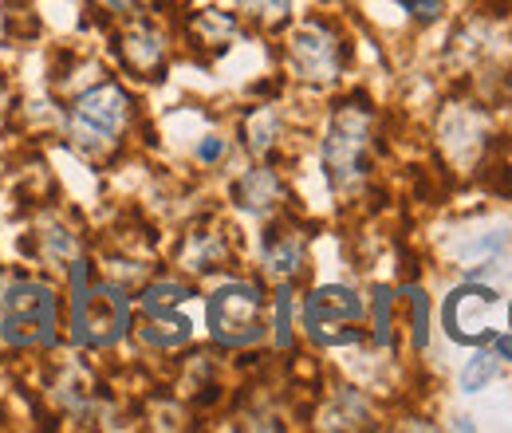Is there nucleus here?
<instances>
[{"mask_svg": "<svg viewBox=\"0 0 512 433\" xmlns=\"http://www.w3.org/2000/svg\"><path fill=\"white\" fill-rule=\"evenodd\" d=\"M371 142H375V115L367 103L351 99L331 111L323 134V170L339 193H351L371 174Z\"/></svg>", "mask_w": 512, "mask_h": 433, "instance_id": "f257e3e1", "label": "nucleus"}, {"mask_svg": "<svg viewBox=\"0 0 512 433\" xmlns=\"http://www.w3.org/2000/svg\"><path fill=\"white\" fill-rule=\"evenodd\" d=\"M127 123L130 95L119 83H99L87 95H79L75 107H71V142L83 154L99 158V154L119 146V138L127 134Z\"/></svg>", "mask_w": 512, "mask_h": 433, "instance_id": "f03ea898", "label": "nucleus"}, {"mask_svg": "<svg viewBox=\"0 0 512 433\" xmlns=\"http://www.w3.org/2000/svg\"><path fill=\"white\" fill-rule=\"evenodd\" d=\"M130 327L127 296L111 284L91 288L87 284V264L75 260V304H71V331L83 347H111L123 339Z\"/></svg>", "mask_w": 512, "mask_h": 433, "instance_id": "7ed1b4c3", "label": "nucleus"}, {"mask_svg": "<svg viewBox=\"0 0 512 433\" xmlns=\"http://www.w3.org/2000/svg\"><path fill=\"white\" fill-rule=\"evenodd\" d=\"M209 335L217 347H253L264 339V296L256 284L233 280L209 296Z\"/></svg>", "mask_w": 512, "mask_h": 433, "instance_id": "20e7f679", "label": "nucleus"}, {"mask_svg": "<svg viewBox=\"0 0 512 433\" xmlns=\"http://www.w3.org/2000/svg\"><path fill=\"white\" fill-rule=\"evenodd\" d=\"M4 304V339L16 347L56 343V292L36 280H16L0 296Z\"/></svg>", "mask_w": 512, "mask_h": 433, "instance_id": "39448f33", "label": "nucleus"}, {"mask_svg": "<svg viewBox=\"0 0 512 433\" xmlns=\"http://www.w3.org/2000/svg\"><path fill=\"white\" fill-rule=\"evenodd\" d=\"M363 296L343 288V284H327L304 296V327L308 339L320 347H343V343H363V327H343V323H359L363 319Z\"/></svg>", "mask_w": 512, "mask_h": 433, "instance_id": "423d86ee", "label": "nucleus"}, {"mask_svg": "<svg viewBox=\"0 0 512 433\" xmlns=\"http://www.w3.org/2000/svg\"><path fill=\"white\" fill-rule=\"evenodd\" d=\"M288 63L300 79L308 83H331L343 75L347 63V44L343 36L323 24V20H304L292 36H288Z\"/></svg>", "mask_w": 512, "mask_h": 433, "instance_id": "0eeeda50", "label": "nucleus"}, {"mask_svg": "<svg viewBox=\"0 0 512 433\" xmlns=\"http://www.w3.org/2000/svg\"><path fill=\"white\" fill-rule=\"evenodd\" d=\"M497 304H501V296L493 288H485V284H461V288H453L446 308H442L446 335L453 343H473V347L489 343L497 331L489 327L485 315L497 308Z\"/></svg>", "mask_w": 512, "mask_h": 433, "instance_id": "6e6552de", "label": "nucleus"}, {"mask_svg": "<svg viewBox=\"0 0 512 433\" xmlns=\"http://www.w3.org/2000/svg\"><path fill=\"white\" fill-rule=\"evenodd\" d=\"M442 146H446V154L453 162L473 166L489 146V115L481 107H473V103L453 107L442 119Z\"/></svg>", "mask_w": 512, "mask_h": 433, "instance_id": "1a4fd4ad", "label": "nucleus"}, {"mask_svg": "<svg viewBox=\"0 0 512 433\" xmlns=\"http://www.w3.org/2000/svg\"><path fill=\"white\" fill-rule=\"evenodd\" d=\"M166 56H170V44H166L162 28H154L150 20L130 24L127 32L119 36V60L138 79H158L162 67H166Z\"/></svg>", "mask_w": 512, "mask_h": 433, "instance_id": "9d476101", "label": "nucleus"}, {"mask_svg": "<svg viewBox=\"0 0 512 433\" xmlns=\"http://www.w3.org/2000/svg\"><path fill=\"white\" fill-rule=\"evenodd\" d=\"M304 260H308V245L296 229L288 225H272L264 233V276L276 280V284H292L300 272H304Z\"/></svg>", "mask_w": 512, "mask_h": 433, "instance_id": "9b49d317", "label": "nucleus"}, {"mask_svg": "<svg viewBox=\"0 0 512 433\" xmlns=\"http://www.w3.org/2000/svg\"><path fill=\"white\" fill-rule=\"evenodd\" d=\"M284 182H280V174L272 170V166H253V170H245L241 178H237V186H233V201L241 205V209H249L253 217H268V213H276L280 205H284Z\"/></svg>", "mask_w": 512, "mask_h": 433, "instance_id": "f8f14e48", "label": "nucleus"}, {"mask_svg": "<svg viewBox=\"0 0 512 433\" xmlns=\"http://www.w3.org/2000/svg\"><path fill=\"white\" fill-rule=\"evenodd\" d=\"M233 260V245H229V233L221 225H197L193 233H186L182 241V268L190 272H217V268H229Z\"/></svg>", "mask_w": 512, "mask_h": 433, "instance_id": "ddd939ff", "label": "nucleus"}, {"mask_svg": "<svg viewBox=\"0 0 512 433\" xmlns=\"http://www.w3.org/2000/svg\"><path fill=\"white\" fill-rule=\"evenodd\" d=\"M186 36H190L193 48H209V52H225L237 36H241V24L233 12H221V8H201L186 20Z\"/></svg>", "mask_w": 512, "mask_h": 433, "instance_id": "4468645a", "label": "nucleus"}, {"mask_svg": "<svg viewBox=\"0 0 512 433\" xmlns=\"http://www.w3.org/2000/svg\"><path fill=\"white\" fill-rule=\"evenodd\" d=\"M142 315H146V319L138 323V335H142V343H150V347H162V351L190 343L193 327H190V319H186V315H178L174 308L142 311Z\"/></svg>", "mask_w": 512, "mask_h": 433, "instance_id": "2eb2a0df", "label": "nucleus"}, {"mask_svg": "<svg viewBox=\"0 0 512 433\" xmlns=\"http://www.w3.org/2000/svg\"><path fill=\"white\" fill-rule=\"evenodd\" d=\"M280 138V111L276 107H256L253 115L245 119V146L253 154H268Z\"/></svg>", "mask_w": 512, "mask_h": 433, "instance_id": "dca6fc26", "label": "nucleus"}, {"mask_svg": "<svg viewBox=\"0 0 512 433\" xmlns=\"http://www.w3.org/2000/svg\"><path fill=\"white\" fill-rule=\"evenodd\" d=\"M493 378H501V359L493 351H473V359L461 367V390L465 394H481Z\"/></svg>", "mask_w": 512, "mask_h": 433, "instance_id": "f3484780", "label": "nucleus"}, {"mask_svg": "<svg viewBox=\"0 0 512 433\" xmlns=\"http://www.w3.org/2000/svg\"><path fill=\"white\" fill-rule=\"evenodd\" d=\"M327 426H347V430L371 426V410H367L363 394L359 390H339L335 394V410L327 414Z\"/></svg>", "mask_w": 512, "mask_h": 433, "instance_id": "a211bd4d", "label": "nucleus"}, {"mask_svg": "<svg viewBox=\"0 0 512 433\" xmlns=\"http://www.w3.org/2000/svg\"><path fill=\"white\" fill-rule=\"evenodd\" d=\"M406 308H410V335H414V347L422 351L430 343V296L418 288V284H406Z\"/></svg>", "mask_w": 512, "mask_h": 433, "instance_id": "6ab92c4d", "label": "nucleus"}, {"mask_svg": "<svg viewBox=\"0 0 512 433\" xmlns=\"http://www.w3.org/2000/svg\"><path fill=\"white\" fill-rule=\"evenodd\" d=\"M182 300H190V288L186 284H174V280H158L142 292V311H166L178 308Z\"/></svg>", "mask_w": 512, "mask_h": 433, "instance_id": "aec40b11", "label": "nucleus"}, {"mask_svg": "<svg viewBox=\"0 0 512 433\" xmlns=\"http://www.w3.org/2000/svg\"><path fill=\"white\" fill-rule=\"evenodd\" d=\"M241 8L260 28H280L288 20V12H292V0H241Z\"/></svg>", "mask_w": 512, "mask_h": 433, "instance_id": "412c9836", "label": "nucleus"}, {"mask_svg": "<svg viewBox=\"0 0 512 433\" xmlns=\"http://www.w3.org/2000/svg\"><path fill=\"white\" fill-rule=\"evenodd\" d=\"M272 327H276V347H292V288L288 284H280V292H276V319H272Z\"/></svg>", "mask_w": 512, "mask_h": 433, "instance_id": "4be33fe9", "label": "nucleus"}, {"mask_svg": "<svg viewBox=\"0 0 512 433\" xmlns=\"http://www.w3.org/2000/svg\"><path fill=\"white\" fill-rule=\"evenodd\" d=\"M40 237H44V252H48V256H56V260H67V256H75V252H79L75 233L64 229V225H48Z\"/></svg>", "mask_w": 512, "mask_h": 433, "instance_id": "5701e85b", "label": "nucleus"}, {"mask_svg": "<svg viewBox=\"0 0 512 433\" xmlns=\"http://www.w3.org/2000/svg\"><path fill=\"white\" fill-rule=\"evenodd\" d=\"M390 288H375V343L386 347L390 343Z\"/></svg>", "mask_w": 512, "mask_h": 433, "instance_id": "b1692460", "label": "nucleus"}, {"mask_svg": "<svg viewBox=\"0 0 512 433\" xmlns=\"http://www.w3.org/2000/svg\"><path fill=\"white\" fill-rule=\"evenodd\" d=\"M225 150H229V142H225L221 134H205V138L197 142V162L213 166V162H221V158H225Z\"/></svg>", "mask_w": 512, "mask_h": 433, "instance_id": "393cba45", "label": "nucleus"}, {"mask_svg": "<svg viewBox=\"0 0 512 433\" xmlns=\"http://www.w3.org/2000/svg\"><path fill=\"white\" fill-rule=\"evenodd\" d=\"M398 4H402L414 20H426V24L442 16V0H398Z\"/></svg>", "mask_w": 512, "mask_h": 433, "instance_id": "a878e982", "label": "nucleus"}, {"mask_svg": "<svg viewBox=\"0 0 512 433\" xmlns=\"http://www.w3.org/2000/svg\"><path fill=\"white\" fill-rule=\"evenodd\" d=\"M489 351H493L497 359L512 363V331H509V335H493V339H489Z\"/></svg>", "mask_w": 512, "mask_h": 433, "instance_id": "bb28decb", "label": "nucleus"}, {"mask_svg": "<svg viewBox=\"0 0 512 433\" xmlns=\"http://www.w3.org/2000/svg\"><path fill=\"white\" fill-rule=\"evenodd\" d=\"M103 8H111V12H130L134 4H142V0H99Z\"/></svg>", "mask_w": 512, "mask_h": 433, "instance_id": "cd10ccee", "label": "nucleus"}, {"mask_svg": "<svg viewBox=\"0 0 512 433\" xmlns=\"http://www.w3.org/2000/svg\"><path fill=\"white\" fill-rule=\"evenodd\" d=\"M8 119V83H4V75H0V126Z\"/></svg>", "mask_w": 512, "mask_h": 433, "instance_id": "c85d7f7f", "label": "nucleus"}, {"mask_svg": "<svg viewBox=\"0 0 512 433\" xmlns=\"http://www.w3.org/2000/svg\"><path fill=\"white\" fill-rule=\"evenodd\" d=\"M509 323H512V308H509Z\"/></svg>", "mask_w": 512, "mask_h": 433, "instance_id": "c756f323", "label": "nucleus"}]
</instances>
